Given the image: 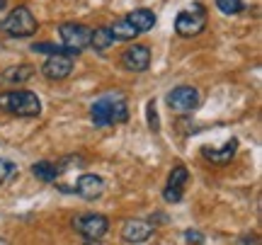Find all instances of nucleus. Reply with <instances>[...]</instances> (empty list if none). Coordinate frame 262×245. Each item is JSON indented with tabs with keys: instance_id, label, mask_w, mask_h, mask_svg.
<instances>
[{
	"instance_id": "1",
	"label": "nucleus",
	"mask_w": 262,
	"mask_h": 245,
	"mask_svg": "<svg viewBox=\"0 0 262 245\" xmlns=\"http://www.w3.org/2000/svg\"><path fill=\"white\" fill-rule=\"evenodd\" d=\"M90 119L95 126H112L129 122V107L124 97H100L90 107Z\"/></svg>"
},
{
	"instance_id": "2",
	"label": "nucleus",
	"mask_w": 262,
	"mask_h": 245,
	"mask_svg": "<svg viewBox=\"0 0 262 245\" xmlns=\"http://www.w3.org/2000/svg\"><path fill=\"white\" fill-rule=\"evenodd\" d=\"M0 112L15 114V117H39L41 100L32 90H10L0 95Z\"/></svg>"
},
{
	"instance_id": "3",
	"label": "nucleus",
	"mask_w": 262,
	"mask_h": 245,
	"mask_svg": "<svg viewBox=\"0 0 262 245\" xmlns=\"http://www.w3.org/2000/svg\"><path fill=\"white\" fill-rule=\"evenodd\" d=\"M37 27L39 25H37V19H34V15H32L29 8H25V5L15 8L8 17L0 22V32H5V34L12 39L32 37V34L37 32Z\"/></svg>"
},
{
	"instance_id": "4",
	"label": "nucleus",
	"mask_w": 262,
	"mask_h": 245,
	"mask_svg": "<svg viewBox=\"0 0 262 245\" xmlns=\"http://www.w3.org/2000/svg\"><path fill=\"white\" fill-rule=\"evenodd\" d=\"M206 29V10L202 3H192V8L189 10H182L175 19V32H178L180 37H196V34H202Z\"/></svg>"
},
{
	"instance_id": "5",
	"label": "nucleus",
	"mask_w": 262,
	"mask_h": 245,
	"mask_svg": "<svg viewBox=\"0 0 262 245\" xmlns=\"http://www.w3.org/2000/svg\"><path fill=\"white\" fill-rule=\"evenodd\" d=\"M73 231L78 236H83L88 243H100L104 238V233L110 231V221L102 214H83V216L73 218Z\"/></svg>"
},
{
	"instance_id": "6",
	"label": "nucleus",
	"mask_w": 262,
	"mask_h": 245,
	"mask_svg": "<svg viewBox=\"0 0 262 245\" xmlns=\"http://www.w3.org/2000/svg\"><path fill=\"white\" fill-rule=\"evenodd\" d=\"M170 112L175 114H187L192 109L199 107V90L192 87V85H180V87H172L165 97Z\"/></svg>"
},
{
	"instance_id": "7",
	"label": "nucleus",
	"mask_w": 262,
	"mask_h": 245,
	"mask_svg": "<svg viewBox=\"0 0 262 245\" xmlns=\"http://www.w3.org/2000/svg\"><path fill=\"white\" fill-rule=\"evenodd\" d=\"M90 34L93 29H88L85 25H75V22H66L58 27V37L63 41V47H68L75 56L83 51V49L90 47Z\"/></svg>"
},
{
	"instance_id": "8",
	"label": "nucleus",
	"mask_w": 262,
	"mask_h": 245,
	"mask_svg": "<svg viewBox=\"0 0 262 245\" xmlns=\"http://www.w3.org/2000/svg\"><path fill=\"white\" fill-rule=\"evenodd\" d=\"M119 63H122L126 71H131V73H143V71H148V66H150V49L143 47V44H131L122 54Z\"/></svg>"
},
{
	"instance_id": "9",
	"label": "nucleus",
	"mask_w": 262,
	"mask_h": 245,
	"mask_svg": "<svg viewBox=\"0 0 262 245\" xmlns=\"http://www.w3.org/2000/svg\"><path fill=\"white\" fill-rule=\"evenodd\" d=\"M189 180V172L185 165H175L168 175V187L163 189V199L170 202V204H180L182 202V194H185V185Z\"/></svg>"
},
{
	"instance_id": "10",
	"label": "nucleus",
	"mask_w": 262,
	"mask_h": 245,
	"mask_svg": "<svg viewBox=\"0 0 262 245\" xmlns=\"http://www.w3.org/2000/svg\"><path fill=\"white\" fill-rule=\"evenodd\" d=\"M153 233H156V224L153 221L129 218L122 228V240L124 243H146V240H150Z\"/></svg>"
},
{
	"instance_id": "11",
	"label": "nucleus",
	"mask_w": 262,
	"mask_h": 245,
	"mask_svg": "<svg viewBox=\"0 0 262 245\" xmlns=\"http://www.w3.org/2000/svg\"><path fill=\"white\" fill-rule=\"evenodd\" d=\"M41 73L49 80H66V78L73 73V56H66V54H54L44 61Z\"/></svg>"
},
{
	"instance_id": "12",
	"label": "nucleus",
	"mask_w": 262,
	"mask_h": 245,
	"mask_svg": "<svg viewBox=\"0 0 262 245\" xmlns=\"http://www.w3.org/2000/svg\"><path fill=\"white\" fill-rule=\"evenodd\" d=\"M71 192H75V194H78L80 199H85V202H95V199L102 197L104 180L100 177V175H80L78 182H75V187L71 189Z\"/></svg>"
},
{
	"instance_id": "13",
	"label": "nucleus",
	"mask_w": 262,
	"mask_h": 245,
	"mask_svg": "<svg viewBox=\"0 0 262 245\" xmlns=\"http://www.w3.org/2000/svg\"><path fill=\"white\" fill-rule=\"evenodd\" d=\"M235 151H238V139H231V141H226L224 148H209V146H204L202 155L209 163H214V165H228V163L233 161Z\"/></svg>"
},
{
	"instance_id": "14",
	"label": "nucleus",
	"mask_w": 262,
	"mask_h": 245,
	"mask_svg": "<svg viewBox=\"0 0 262 245\" xmlns=\"http://www.w3.org/2000/svg\"><path fill=\"white\" fill-rule=\"evenodd\" d=\"M32 76H34V68L32 66H10L0 73V83L3 85H19V83H27Z\"/></svg>"
},
{
	"instance_id": "15",
	"label": "nucleus",
	"mask_w": 262,
	"mask_h": 245,
	"mask_svg": "<svg viewBox=\"0 0 262 245\" xmlns=\"http://www.w3.org/2000/svg\"><path fill=\"white\" fill-rule=\"evenodd\" d=\"M126 19H129L131 25L139 29V34L150 32V29L156 27V15H153L150 10H146V8H139V10H134V12H129V15H126Z\"/></svg>"
},
{
	"instance_id": "16",
	"label": "nucleus",
	"mask_w": 262,
	"mask_h": 245,
	"mask_svg": "<svg viewBox=\"0 0 262 245\" xmlns=\"http://www.w3.org/2000/svg\"><path fill=\"white\" fill-rule=\"evenodd\" d=\"M32 175L41 182H56L58 175H61V168L58 163H51V161H39L32 165Z\"/></svg>"
},
{
	"instance_id": "17",
	"label": "nucleus",
	"mask_w": 262,
	"mask_h": 245,
	"mask_svg": "<svg viewBox=\"0 0 262 245\" xmlns=\"http://www.w3.org/2000/svg\"><path fill=\"white\" fill-rule=\"evenodd\" d=\"M110 32H112L114 39H119V41H131V39L139 37V29L131 25L129 19H117L114 25H110Z\"/></svg>"
},
{
	"instance_id": "18",
	"label": "nucleus",
	"mask_w": 262,
	"mask_h": 245,
	"mask_svg": "<svg viewBox=\"0 0 262 245\" xmlns=\"http://www.w3.org/2000/svg\"><path fill=\"white\" fill-rule=\"evenodd\" d=\"M114 41H117V39L112 37L110 27H100V29H95L93 34H90V47H93L95 51H107Z\"/></svg>"
},
{
	"instance_id": "19",
	"label": "nucleus",
	"mask_w": 262,
	"mask_h": 245,
	"mask_svg": "<svg viewBox=\"0 0 262 245\" xmlns=\"http://www.w3.org/2000/svg\"><path fill=\"white\" fill-rule=\"evenodd\" d=\"M32 51H34V54H49V56H54V54L75 56L68 47H63V44H51V41H39V44H34V47H32Z\"/></svg>"
},
{
	"instance_id": "20",
	"label": "nucleus",
	"mask_w": 262,
	"mask_h": 245,
	"mask_svg": "<svg viewBox=\"0 0 262 245\" xmlns=\"http://www.w3.org/2000/svg\"><path fill=\"white\" fill-rule=\"evenodd\" d=\"M216 8L224 15H241L245 10V3L243 0H216Z\"/></svg>"
},
{
	"instance_id": "21",
	"label": "nucleus",
	"mask_w": 262,
	"mask_h": 245,
	"mask_svg": "<svg viewBox=\"0 0 262 245\" xmlns=\"http://www.w3.org/2000/svg\"><path fill=\"white\" fill-rule=\"evenodd\" d=\"M15 172H17V165H15V163L0 158V185H5V182H8Z\"/></svg>"
},
{
	"instance_id": "22",
	"label": "nucleus",
	"mask_w": 262,
	"mask_h": 245,
	"mask_svg": "<svg viewBox=\"0 0 262 245\" xmlns=\"http://www.w3.org/2000/svg\"><path fill=\"white\" fill-rule=\"evenodd\" d=\"M148 126H150V131H160L158 112H156V100H150L148 102Z\"/></svg>"
},
{
	"instance_id": "23",
	"label": "nucleus",
	"mask_w": 262,
	"mask_h": 245,
	"mask_svg": "<svg viewBox=\"0 0 262 245\" xmlns=\"http://www.w3.org/2000/svg\"><path fill=\"white\" fill-rule=\"evenodd\" d=\"M206 238L202 231H185V243H196V245H202Z\"/></svg>"
},
{
	"instance_id": "24",
	"label": "nucleus",
	"mask_w": 262,
	"mask_h": 245,
	"mask_svg": "<svg viewBox=\"0 0 262 245\" xmlns=\"http://www.w3.org/2000/svg\"><path fill=\"white\" fill-rule=\"evenodd\" d=\"M238 243H253V245H257V243H260V238H257V236H243V238H238Z\"/></svg>"
},
{
	"instance_id": "25",
	"label": "nucleus",
	"mask_w": 262,
	"mask_h": 245,
	"mask_svg": "<svg viewBox=\"0 0 262 245\" xmlns=\"http://www.w3.org/2000/svg\"><path fill=\"white\" fill-rule=\"evenodd\" d=\"M5 3H8V0H0V10H5Z\"/></svg>"
}]
</instances>
